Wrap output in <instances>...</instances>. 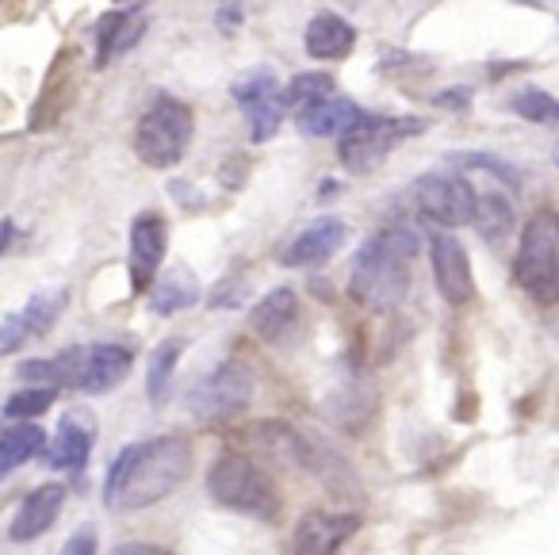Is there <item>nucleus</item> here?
<instances>
[{
	"label": "nucleus",
	"instance_id": "obj_16",
	"mask_svg": "<svg viewBox=\"0 0 559 555\" xmlns=\"http://www.w3.org/2000/svg\"><path fill=\"white\" fill-rule=\"evenodd\" d=\"M93 440H96L93 417L73 410V414H66L58 422L55 440H47V448H43V460L55 471H81L88 463V456H93Z\"/></svg>",
	"mask_w": 559,
	"mask_h": 555
},
{
	"label": "nucleus",
	"instance_id": "obj_33",
	"mask_svg": "<svg viewBox=\"0 0 559 555\" xmlns=\"http://www.w3.org/2000/svg\"><path fill=\"white\" fill-rule=\"evenodd\" d=\"M108 555H173L169 547H157V544H146V540H127V544H116Z\"/></svg>",
	"mask_w": 559,
	"mask_h": 555
},
{
	"label": "nucleus",
	"instance_id": "obj_36",
	"mask_svg": "<svg viewBox=\"0 0 559 555\" xmlns=\"http://www.w3.org/2000/svg\"><path fill=\"white\" fill-rule=\"evenodd\" d=\"M556 165H559V157H556Z\"/></svg>",
	"mask_w": 559,
	"mask_h": 555
},
{
	"label": "nucleus",
	"instance_id": "obj_14",
	"mask_svg": "<svg viewBox=\"0 0 559 555\" xmlns=\"http://www.w3.org/2000/svg\"><path fill=\"white\" fill-rule=\"evenodd\" d=\"M342 246H345V223L334 215H322V219H314V223H307L288 246L280 249V264H288V269L326 264Z\"/></svg>",
	"mask_w": 559,
	"mask_h": 555
},
{
	"label": "nucleus",
	"instance_id": "obj_12",
	"mask_svg": "<svg viewBox=\"0 0 559 555\" xmlns=\"http://www.w3.org/2000/svg\"><path fill=\"white\" fill-rule=\"evenodd\" d=\"M357 513H330L311 509L292 529V555H337L345 540L357 532Z\"/></svg>",
	"mask_w": 559,
	"mask_h": 555
},
{
	"label": "nucleus",
	"instance_id": "obj_35",
	"mask_svg": "<svg viewBox=\"0 0 559 555\" xmlns=\"http://www.w3.org/2000/svg\"><path fill=\"white\" fill-rule=\"evenodd\" d=\"M20 238V231H16V223L12 219H0V253H9V246Z\"/></svg>",
	"mask_w": 559,
	"mask_h": 555
},
{
	"label": "nucleus",
	"instance_id": "obj_5",
	"mask_svg": "<svg viewBox=\"0 0 559 555\" xmlns=\"http://www.w3.org/2000/svg\"><path fill=\"white\" fill-rule=\"evenodd\" d=\"M192 131H195L192 108L185 101H173V96H157L142 111L139 127H134V154L150 169H173L188 154Z\"/></svg>",
	"mask_w": 559,
	"mask_h": 555
},
{
	"label": "nucleus",
	"instance_id": "obj_24",
	"mask_svg": "<svg viewBox=\"0 0 559 555\" xmlns=\"http://www.w3.org/2000/svg\"><path fill=\"white\" fill-rule=\"evenodd\" d=\"M66 303H70V292H66V287H39V292L27 299V307L16 310V318H20V326H24L27 341L43 338V333L55 330V322L62 318Z\"/></svg>",
	"mask_w": 559,
	"mask_h": 555
},
{
	"label": "nucleus",
	"instance_id": "obj_18",
	"mask_svg": "<svg viewBox=\"0 0 559 555\" xmlns=\"http://www.w3.org/2000/svg\"><path fill=\"white\" fill-rule=\"evenodd\" d=\"M249 326L269 345H284L299 330V295L292 287H272L249 315Z\"/></svg>",
	"mask_w": 559,
	"mask_h": 555
},
{
	"label": "nucleus",
	"instance_id": "obj_25",
	"mask_svg": "<svg viewBox=\"0 0 559 555\" xmlns=\"http://www.w3.org/2000/svg\"><path fill=\"white\" fill-rule=\"evenodd\" d=\"M185 353V338H165L162 345L150 353V364H146V399L154 406H162L165 394H169V383H173V371H177V361Z\"/></svg>",
	"mask_w": 559,
	"mask_h": 555
},
{
	"label": "nucleus",
	"instance_id": "obj_2",
	"mask_svg": "<svg viewBox=\"0 0 559 555\" xmlns=\"http://www.w3.org/2000/svg\"><path fill=\"white\" fill-rule=\"evenodd\" d=\"M418 231L406 223L383 226L357 249L349 269V295L372 315L395 310L406 299L414 280V257H418Z\"/></svg>",
	"mask_w": 559,
	"mask_h": 555
},
{
	"label": "nucleus",
	"instance_id": "obj_4",
	"mask_svg": "<svg viewBox=\"0 0 559 555\" xmlns=\"http://www.w3.org/2000/svg\"><path fill=\"white\" fill-rule=\"evenodd\" d=\"M207 494L226 509H238L257 521H272L280 513V494L272 479L246 460L241 452H218L207 471Z\"/></svg>",
	"mask_w": 559,
	"mask_h": 555
},
{
	"label": "nucleus",
	"instance_id": "obj_6",
	"mask_svg": "<svg viewBox=\"0 0 559 555\" xmlns=\"http://www.w3.org/2000/svg\"><path fill=\"white\" fill-rule=\"evenodd\" d=\"M426 131V119L418 116H372L368 111L342 142H337V157L345 162L349 173H372L383 157L406 139H418Z\"/></svg>",
	"mask_w": 559,
	"mask_h": 555
},
{
	"label": "nucleus",
	"instance_id": "obj_11",
	"mask_svg": "<svg viewBox=\"0 0 559 555\" xmlns=\"http://www.w3.org/2000/svg\"><path fill=\"white\" fill-rule=\"evenodd\" d=\"M165 249H169V231L157 211H142L131 223V292H150L162 272Z\"/></svg>",
	"mask_w": 559,
	"mask_h": 555
},
{
	"label": "nucleus",
	"instance_id": "obj_9",
	"mask_svg": "<svg viewBox=\"0 0 559 555\" xmlns=\"http://www.w3.org/2000/svg\"><path fill=\"white\" fill-rule=\"evenodd\" d=\"M234 101L249 119V139L269 142L284 123V101H280V85L272 70H249L246 78L234 81Z\"/></svg>",
	"mask_w": 559,
	"mask_h": 555
},
{
	"label": "nucleus",
	"instance_id": "obj_21",
	"mask_svg": "<svg viewBox=\"0 0 559 555\" xmlns=\"http://www.w3.org/2000/svg\"><path fill=\"white\" fill-rule=\"evenodd\" d=\"M472 223H475V234H479L490 249L506 246V238L513 234V203H510V196H506V192H475Z\"/></svg>",
	"mask_w": 559,
	"mask_h": 555
},
{
	"label": "nucleus",
	"instance_id": "obj_17",
	"mask_svg": "<svg viewBox=\"0 0 559 555\" xmlns=\"http://www.w3.org/2000/svg\"><path fill=\"white\" fill-rule=\"evenodd\" d=\"M62 501H66V486H58V483L35 486V491L20 501L16 517H12V524H9L12 544H27V540H39L43 532H50V524L62 513Z\"/></svg>",
	"mask_w": 559,
	"mask_h": 555
},
{
	"label": "nucleus",
	"instance_id": "obj_15",
	"mask_svg": "<svg viewBox=\"0 0 559 555\" xmlns=\"http://www.w3.org/2000/svg\"><path fill=\"white\" fill-rule=\"evenodd\" d=\"M146 35V9L127 4V9H111L96 20V70L111 66L116 58L131 55Z\"/></svg>",
	"mask_w": 559,
	"mask_h": 555
},
{
	"label": "nucleus",
	"instance_id": "obj_28",
	"mask_svg": "<svg viewBox=\"0 0 559 555\" xmlns=\"http://www.w3.org/2000/svg\"><path fill=\"white\" fill-rule=\"evenodd\" d=\"M58 399L55 387H24V391H16L9 402H4V417L9 422H27V417H39L43 410H50Z\"/></svg>",
	"mask_w": 559,
	"mask_h": 555
},
{
	"label": "nucleus",
	"instance_id": "obj_13",
	"mask_svg": "<svg viewBox=\"0 0 559 555\" xmlns=\"http://www.w3.org/2000/svg\"><path fill=\"white\" fill-rule=\"evenodd\" d=\"M134 353L127 345H78V371L73 387L85 394H104L127 379Z\"/></svg>",
	"mask_w": 559,
	"mask_h": 555
},
{
	"label": "nucleus",
	"instance_id": "obj_31",
	"mask_svg": "<svg viewBox=\"0 0 559 555\" xmlns=\"http://www.w3.org/2000/svg\"><path fill=\"white\" fill-rule=\"evenodd\" d=\"M62 555H96V529L93 524H85V529L73 532V536L62 544Z\"/></svg>",
	"mask_w": 559,
	"mask_h": 555
},
{
	"label": "nucleus",
	"instance_id": "obj_3",
	"mask_svg": "<svg viewBox=\"0 0 559 555\" xmlns=\"http://www.w3.org/2000/svg\"><path fill=\"white\" fill-rule=\"evenodd\" d=\"M513 280L518 287L540 307L559 303V215L536 211L525 223L513 257Z\"/></svg>",
	"mask_w": 559,
	"mask_h": 555
},
{
	"label": "nucleus",
	"instance_id": "obj_27",
	"mask_svg": "<svg viewBox=\"0 0 559 555\" xmlns=\"http://www.w3.org/2000/svg\"><path fill=\"white\" fill-rule=\"evenodd\" d=\"M326 96H334L330 73H296V78L288 81V88L280 93V101H284V111L288 108L304 111L307 104H319V101H326Z\"/></svg>",
	"mask_w": 559,
	"mask_h": 555
},
{
	"label": "nucleus",
	"instance_id": "obj_10",
	"mask_svg": "<svg viewBox=\"0 0 559 555\" xmlns=\"http://www.w3.org/2000/svg\"><path fill=\"white\" fill-rule=\"evenodd\" d=\"M429 261H433L437 295L449 307H467L475 295V276H472V261H467V249L460 246L456 234L437 231L429 238Z\"/></svg>",
	"mask_w": 559,
	"mask_h": 555
},
{
	"label": "nucleus",
	"instance_id": "obj_23",
	"mask_svg": "<svg viewBox=\"0 0 559 555\" xmlns=\"http://www.w3.org/2000/svg\"><path fill=\"white\" fill-rule=\"evenodd\" d=\"M47 448V433L35 422H16L0 433V479L16 471L20 463H27L32 456H39Z\"/></svg>",
	"mask_w": 559,
	"mask_h": 555
},
{
	"label": "nucleus",
	"instance_id": "obj_30",
	"mask_svg": "<svg viewBox=\"0 0 559 555\" xmlns=\"http://www.w3.org/2000/svg\"><path fill=\"white\" fill-rule=\"evenodd\" d=\"M27 345V333L24 326H20L16 315H4V322H0V356L12 353V349H24Z\"/></svg>",
	"mask_w": 559,
	"mask_h": 555
},
{
	"label": "nucleus",
	"instance_id": "obj_22",
	"mask_svg": "<svg viewBox=\"0 0 559 555\" xmlns=\"http://www.w3.org/2000/svg\"><path fill=\"white\" fill-rule=\"evenodd\" d=\"M195 299H200V284H195V276L188 269L165 272V280H157V284L150 287V310L165 318L177 315V310L195 307Z\"/></svg>",
	"mask_w": 559,
	"mask_h": 555
},
{
	"label": "nucleus",
	"instance_id": "obj_8",
	"mask_svg": "<svg viewBox=\"0 0 559 555\" xmlns=\"http://www.w3.org/2000/svg\"><path fill=\"white\" fill-rule=\"evenodd\" d=\"M414 208L426 223L441 226V231H456V226L472 223V208H475V188L460 177L456 169H429L414 180L411 188Z\"/></svg>",
	"mask_w": 559,
	"mask_h": 555
},
{
	"label": "nucleus",
	"instance_id": "obj_20",
	"mask_svg": "<svg viewBox=\"0 0 559 555\" xmlns=\"http://www.w3.org/2000/svg\"><path fill=\"white\" fill-rule=\"evenodd\" d=\"M304 43L311 58H319V62H337V58L353 55V47H357V27L345 16H337V12H319V16L307 24Z\"/></svg>",
	"mask_w": 559,
	"mask_h": 555
},
{
	"label": "nucleus",
	"instance_id": "obj_19",
	"mask_svg": "<svg viewBox=\"0 0 559 555\" xmlns=\"http://www.w3.org/2000/svg\"><path fill=\"white\" fill-rule=\"evenodd\" d=\"M365 116L368 111L360 108V104H353L349 96H326V101H319V104H307L296 116V127L307 139H330V134L345 139Z\"/></svg>",
	"mask_w": 559,
	"mask_h": 555
},
{
	"label": "nucleus",
	"instance_id": "obj_1",
	"mask_svg": "<svg viewBox=\"0 0 559 555\" xmlns=\"http://www.w3.org/2000/svg\"><path fill=\"white\" fill-rule=\"evenodd\" d=\"M192 471V445L185 437H150L111 460L104 479V501L111 509H150L165 501Z\"/></svg>",
	"mask_w": 559,
	"mask_h": 555
},
{
	"label": "nucleus",
	"instance_id": "obj_32",
	"mask_svg": "<svg viewBox=\"0 0 559 555\" xmlns=\"http://www.w3.org/2000/svg\"><path fill=\"white\" fill-rule=\"evenodd\" d=\"M433 104H437V108H449V111H464L467 104H472V88H464V85L444 88V93L433 96Z\"/></svg>",
	"mask_w": 559,
	"mask_h": 555
},
{
	"label": "nucleus",
	"instance_id": "obj_29",
	"mask_svg": "<svg viewBox=\"0 0 559 555\" xmlns=\"http://www.w3.org/2000/svg\"><path fill=\"white\" fill-rule=\"evenodd\" d=\"M452 162H460L464 169H487L490 177L506 180V188H521V173L513 169V165H506V162H498V157H490V154H456Z\"/></svg>",
	"mask_w": 559,
	"mask_h": 555
},
{
	"label": "nucleus",
	"instance_id": "obj_34",
	"mask_svg": "<svg viewBox=\"0 0 559 555\" xmlns=\"http://www.w3.org/2000/svg\"><path fill=\"white\" fill-rule=\"evenodd\" d=\"M241 16H246V9H241V4H223V9H218V27H238L241 24Z\"/></svg>",
	"mask_w": 559,
	"mask_h": 555
},
{
	"label": "nucleus",
	"instance_id": "obj_26",
	"mask_svg": "<svg viewBox=\"0 0 559 555\" xmlns=\"http://www.w3.org/2000/svg\"><path fill=\"white\" fill-rule=\"evenodd\" d=\"M510 111L521 119H528V123H540V127H559V101L551 93H544V88H518V93L510 96Z\"/></svg>",
	"mask_w": 559,
	"mask_h": 555
},
{
	"label": "nucleus",
	"instance_id": "obj_7",
	"mask_svg": "<svg viewBox=\"0 0 559 555\" xmlns=\"http://www.w3.org/2000/svg\"><path fill=\"white\" fill-rule=\"evenodd\" d=\"M253 399V371L241 361H223L211 368L192 391L185 394V406L203 422H226V417L241 414Z\"/></svg>",
	"mask_w": 559,
	"mask_h": 555
}]
</instances>
